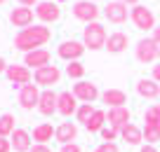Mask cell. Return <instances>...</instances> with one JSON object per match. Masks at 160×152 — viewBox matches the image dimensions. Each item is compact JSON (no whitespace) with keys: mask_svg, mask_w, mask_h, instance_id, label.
Here are the masks:
<instances>
[{"mask_svg":"<svg viewBox=\"0 0 160 152\" xmlns=\"http://www.w3.org/2000/svg\"><path fill=\"white\" fill-rule=\"evenodd\" d=\"M52 40V30L45 24L38 26H28V28L19 30V35L14 38V47L21 52H35V49H42V44H47Z\"/></svg>","mask_w":160,"mask_h":152,"instance_id":"1","label":"cell"},{"mask_svg":"<svg viewBox=\"0 0 160 152\" xmlns=\"http://www.w3.org/2000/svg\"><path fill=\"white\" fill-rule=\"evenodd\" d=\"M106 40H108L106 28L99 24V21L87 24L85 28H82V44H85V47H90V49H106Z\"/></svg>","mask_w":160,"mask_h":152,"instance_id":"2","label":"cell"},{"mask_svg":"<svg viewBox=\"0 0 160 152\" xmlns=\"http://www.w3.org/2000/svg\"><path fill=\"white\" fill-rule=\"evenodd\" d=\"M130 19L134 21V26H137L139 30H153V28H155V16H153V12H151L148 7H144V5H134V7H132Z\"/></svg>","mask_w":160,"mask_h":152,"instance_id":"3","label":"cell"},{"mask_svg":"<svg viewBox=\"0 0 160 152\" xmlns=\"http://www.w3.org/2000/svg\"><path fill=\"white\" fill-rule=\"evenodd\" d=\"M158 49H160V44L155 42L153 38H146V40H139V42H137L134 54H137V59H139L141 63H151V61L158 59Z\"/></svg>","mask_w":160,"mask_h":152,"instance_id":"4","label":"cell"},{"mask_svg":"<svg viewBox=\"0 0 160 152\" xmlns=\"http://www.w3.org/2000/svg\"><path fill=\"white\" fill-rule=\"evenodd\" d=\"M73 16L80 21H85V24H94L97 16H99V7L90 0H78L73 5Z\"/></svg>","mask_w":160,"mask_h":152,"instance_id":"5","label":"cell"},{"mask_svg":"<svg viewBox=\"0 0 160 152\" xmlns=\"http://www.w3.org/2000/svg\"><path fill=\"white\" fill-rule=\"evenodd\" d=\"M73 96L78 98V101H82V103H94L101 94H99V89H97L94 82H85V80H80V82L73 84Z\"/></svg>","mask_w":160,"mask_h":152,"instance_id":"6","label":"cell"},{"mask_svg":"<svg viewBox=\"0 0 160 152\" xmlns=\"http://www.w3.org/2000/svg\"><path fill=\"white\" fill-rule=\"evenodd\" d=\"M59 77H61V70L57 68V66H42V68H38L33 73V80H35V84L38 87H52V84H57L59 82Z\"/></svg>","mask_w":160,"mask_h":152,"instance_id":"7","label":"cell"},{"mask_svg":"<svg viewBox=\"0 0 160 152\" xmlns=\"http://www.w3.org/2000/svg\"><path fill=\"white\" fill-rule=\"evenodd\" d=\"M82 52H85V44L78 42V40H64V42L57 47V54L61 56V59H66L71 63V61H78L80 56H82Z\"/></svg>","mask_w":160,"mask_h":152,"instance_id":"8","label":"cell"},{"mask_svg":"<svg viewBox=\"0 0 160 152\" xmlns=\"http://www.w3.org/2000/svg\"><path fill=\"white\" fill-rule=\"evenodd\" d=\"M40 89H38V84H24L21 87V91H19V105L24 110H33V108H38V101H40Z\"/></svg>","mask_w":160,"mask_h":152,"instance_id":"9","label":"cell"},{"mask_svg":"<svg viewBox=\"0 0 160 152\" xmlns=\"http://www.w3.org/2000/svg\"><path fill=\"white\" fill-rule=\"evenodd\" d=\"M35 16H38L42 24H54V21L61 16V10H59L57 2L42 0V2H38V7H35Z\"/></svg>","mask_w":160,"mask_h":152,"instance_id":"10","label":"cell"},{"mask_svg":"<svg viewBox=\"0 0 160 152\" xmlns=\"http://www.w3.org/2000/svg\"><path fill=\"white\" fill-rule=\"evenodd\" d=\"M106 119H108V127H115L118 131H122V129L130 124L132 113L127 110V105H122V108H108V115H106Z\"/></svg>","mask_w":160,"mask_h":152,"instance_id":"11","label":"cell"},{"mask_svg":"<svg viewBox=\"0 0 160 152\" xmlns=\"http://www.w3.org/2000/svg\"><path fill=\"white\" fill-rule=\"evenodd\" d=\"M104 16L111 21V24H125L127 21V5L120 2V0H113L104 7Z\"/></svg>","mask_w":160,"mask_h":152,"instance_id":"12","label":"cell"},{"mask_svg":"<svg viewBox=\"0 0 160 152\" xmlns=\"http://www.w3.org/2000/svg\"><path fill=\"white\" fill-rule=\"evenodd\" d=\"M78 98L73 96V91H61L59 94V101H57V113L64 115V117H71V115L78 113Z\"/></svg>","mask_w":160,"mask_h":152,"instance_id":"13","label":"cell"},{"mask_svg":"<svg viewBox=\"0 0 160 152\" xmlns=\"http://www.w3.org/2000/svg\"><path fill=\"white\" fill-rule=\"evenodd\" d=\"M57 101H59V94H54L52 89H45L40 94V101H38V113L50 117V115L57 113Z\"/></svg>","mask_w":160,"mask_h":152,"instance_id":"14","label":"cell"},{"mask_svg":"<svg viewBox=\"0 0 160 152\" xmlns=\"http://www.w3.org/2000/svg\"><path fill=\"white\" fill-rule=\"evenodd\" d=\"M7 80L17 87H24V84H31V68L26 66H7Z\"/></svg>","mask_w":160,"mask_h":152,"instance_id":"15","label":"cell"},{"mask_svg":"<svg viewBox=\"0 0 160 152\" xmlns=\"http://www.w3.org/2000/svg\"><path fill=\"white\" fill-rule=\"evenodd\" d=\"M10 21L12 26H17V28H28L31 24H33V10L31 7H17V10L10 12Z\"/></svg>","mask_w":160,"mask_h":152,"instance_id":"16","label":"cell"},{"mask_svg":"<svg viewBox=\"0 0 160 152\" xmlns=\"http://www.w3.org/2000/svg\"><path fill=\"white\" fill-rule=\"evenodd\" d=\"M50 52L47 49H35V52H28V54L24 56V66L26 68H42V66H50Z\"/></svg>","mask_w":160,"mask_h":152,"instance_id":"17","label":"cell"},{"mask_svg":"<svg viewBox=\"0 0 160 152\" xmlns=\"http://www.w3.org/2000/svg\"><path fill=\"white\" fill-rule=\"evenodd\" d=\"M12 147H14V152H31V147H33V136H31L26 129H17V131L12 133Z\"/></svg>","mask_w":160,"mask_h":152,"instance_id":"18","label":"cell"},{"mask_svg":"<svg viewBox=\"0 0 160 152\" xmlns=\"http://www.w3.org/2000/svg\"><path fill=\"white\" fill-rule=\"evenodd\" d=\"M75 136H78V127H75L73 122H61L59 127H57V131H54V138L61 143V145H68V143H73Z\"/></svg>","mask_w":160,"mask_h":152,"instance_id":"19","label":"cell"},{"mask_svg":"<svg viewBox=\"0 0 160 152\" xmlns=\"http://www.w3.org/2000/svg\"><path fill=\"white\" fill-rule=\"evenodd\" d=\"M101 101H104L108 108H122V105L127 103V94L120 91V89H106V91L101 94Z\"/></svg>","mask_w":160,"mask_h":152,"instance_id":"20","label":"cell"},{"mask_svg":"<svg viewBox=\"0 0 160 152\" xmlns=\"http://www.w3.org/2000/svg\"><path fill=\"white\" fill-rule=\"evenodd\" d=\"M127 42H130V38L118 30V33H111L108 35V40H106V49H108L111 54H120V52L127 47Z\"/></svg>","mask_w":160,"mask_h":152,"instance_id":"21","label":"cell"},{"mask_svg":"<svg viewBox=\"0 0 160 152\" xmlns=\"http://www.w3.org/2000/svg\"><path fill=\"white\" fill-rule=\"evenodd\" d=\"M137 91H139V96L144 98H158L160 96V84L155 82V80H139L137 82Z\"/></svg>","mask_w":160,"mask_h":152,"instance_id":"22","label":"cell"},{"mask_svg":"<svg viewBox=\"0 0 160 152\" xmlns=\"http://www.w3.org/2000/svg\"><path fill=\"white\" fill-rule=\"evenodd\" d=\"M120 136H122V140H127L130 145H139L141 140H144V129H139L137 124H127L122 131H120Z\"/></svg>","mask_w":160,"mask_h":152,"instance_id":"23","label":"cell"},{"mask_svg":"<svg viewBox=\"0 0 160 152\" xmlns=\"http://www.w3.org/2000/svg\"><path fill=\"white\" fill-rule=\"evenodd\" d=\"M54 131H57V129H52V124L42 122V124H38V127L33 129V140H38L40 145H47V140H52Z\"/></svg>","mask_w":160,"mask_h":152,"instance_id":"24","label":"cell"},{"mask_svg":"<svg viewBox=\"0 0 160 152\" xmlns=\"http://www.w3.org/2000/svg\"><path fill=\"white\" fill-rule=\"evenodd\" d=\"M104 124H106V113H104V110H94V115L90 117V122H87L85 127H87L90 133H101Z\"/></svg>","mask_w":160,"mask_h":152,"instance_id":"25","label":"cell"},{"mask_svg":"<svg viewBox=\"0 0 160 152\" xmlns=\"http://www.w3.org/2000/svg\"><path fill=\"white\" fill-rule=\"evenodd\" d=\"M14 131H17V127H14V115L5 113L2 117H0V136L7 138V136H12Z\"/></svg>","mask_w":160,"mask_h":152,"instance_id":"26","label":"cell"},{"mask_svg":"<svg viewBox=\"0 0 160 152\" xmlns=\"http://www.w3.org/2000/svg\"><path fill=\"white\" fill-rule=\"evenodd\" d=\"M66 75H68L71 80H78L80 82V77L85 75V66L80 63V61H71V63L66 66Z\"/></svg>","mask_w":160,"mask_h":152,"instance_id":"27","label":"cell"},{"mask_svg":"<svg viewBox=\"0 0 160 152\" xmlns=\"http://www.w3.org/2000/svg\"><path fill=\"white\" fill-rule=\"evenodd\" d=\"M94 105L92 103H80V108H78V113H75V117H78V122H82V124H87L90 122V117L94 115Z\"/></svg>","mask_w":160,"mask_h":152,"instance_id":"28","label":"cell"},{"mask_svg":"<svg viewBox=\"0 0 160 152\" xmlns=\"http://www.w3.org/2000/svg\"><path fill=\"white\" fill-rule=\"evenodd\" d=\"M144 140H148V145L160 140V124H146L144 127Z\"/></svg>","mask_w":160,"mask_h":152,"instance_id":"29","label":"cell"},{"mask_svg":"<svg viewBox=\"0 0 160 152\" xmlns=\"http://www.w3.org/2000/svg\"><path fill=\"white\" fill-rule=\"evenodd\" d=\"M144 122L146 124H160V105H151V108H146Z\"/></svg>","mask_w":160,"mask_h":152,"instance_id":"30","label":"cell"},{"mask_svg":"<svg viewBox=\"0 0 160 152\" xmlns=\"http://www.w3.org/2000/svg\"><path fill=\"white\" fill-rule=\"evenodd\" d=\"M118 136H120V131L115 127H104V129H101V138H104V143H113Z\"/></svg>","mask_w":160,"mask_h":152,"instance_id":"31","label":"cell"},{"mask_svg":"<svg viewBox=\"0 0 160 152\" xmlns=\"http://www.w3.org/2000/svg\"><path fill=\"white\" fill-rule=\"evenodd\" d=\"M94 152H118V143H101Z\"/></svg>","mask_w":160,"mask_h":152,"instance_id":"32","label":"cell"},{"mask_svg":"<svg viewBox=\"0 0 160 152\" xmlns=\"http://www.w3.org/2000/svg\"><path fill=\"white\" fill-rule=\"evenodd\" d=\"M10 150H12V140L0 136V152H10Z\"/></svg>","mask_w":160,"mask_h":152,"instance_id":"33","label":"cell"},{"mask_svg":"<svg viewBox=\"0 0 160 152\" xmlns=\"http://www.w3.org/2000/svg\"><path fill=\"white\" fill-rule=\"evenodd\" d=\"M61 152H80L78 143H68V145H61Z\"/></svg>","mask_w":160,"mask_h":152,"instance_id":"34","label":"cell"},{"mask_svg":"<svg viewBox=\"0 0 160 152\" xmlns=\"http://www.w3.org/2000/svg\"><path fill=\"white\" fill-rule=\"evenodd\" d=\"M31 152H52V150H50L47 145H40V143H35V145L31 147Z\"/></svg>","mask_w":160,"mask_h":152,"instance_id":"35","label":"cell"},{"mask_svg":"<svg viewBox=\"0 0 160 152\" xmlns=\"http://www.w3.org/2000/svg\"><path fill=\"white\" fill-rule=\"evenodd\" d=\"M17 2H19V7H38V0H17Z\"/></svg>","mask_w":160,"mask_h":152,"instance_id":"36","label":"cell"},{"mask_svg":"<svg viewBox=\"0 0 160 152\" xmlns=\"http://www.w3.org/2000/svg\"><path fill=\"white\" fill-rule=\"evenodd\" d=\"M151 80L160 82V63H158V66H153V77H151Z\"/></svg>","mask_w":160,"mask_h":152,"instance_id":"37","label":"cell"},{"mask_svg":"<svg viewBox=\"0 0 160 152\" xmlns=\"http://www.w3.org/2000/svg\"><path fill=\"white\" fill-rule=\"evenodd\" d=\"M153 40L160 44V26H155V28H153Z\"/></svg>","mask_w":160,"mask_h":152,"instance_id":"38","label":"cell"},{"mask_svg":"<svg viewBox=\"0 0 160 152\" xmlns=\"http://www.w3.org/2000/svg\"><path fill=\"white\" fill-rule=\"evenodd\" d=\"M2 73H7V63H5V59L0 56V75H2Z\"/></svg>","mask_w":160,"mask_h":152,"instance_id":"39","label":"cell"},{"mask_svg":"<svg viewBox=\"0 0 160 152\" xmlns=\"http://www.w3.org/2000/svg\"><path fill=\"white\" fill-rule=\"evenodd\" d=\"M141 152H158V150H155L153 145H144V147H141Z\"/></svg>","mask_w":160,"mask_h":152,"instance_id":"40","label":"cell"},{"mask_svg":"<svg viewBox=\"0 0 160 152\" xmlns=\"http://www.w3.org/2000/svg\"><path fill=\"white\" fill-rule=\"evenodd\" d=\"M120 2H125V5H139V0H120Z\"/></svg>","mask_w":160,"mask_h":152,"instance_id":"41","label":"cell"},{"mask_svg":"<svg viewBox=\"0 0 160 152\" xmlns=\"http://www.w3.org/2000/svg\"><path fill=\"white\" fill-rule=\"evenodd\" d=\"M158 59H160V49H158Z\"/></svg>","mask_w":160,"mask_h":152,"instance_id":"42","label":"cell"},{"mask_svg":"<svg viewBox=\"0 0 160 152\" xmlns=\"http://www.w3.org/2000/svg\"><path fill=\"white\" fill-rule=\"evenodd\" d=\"M2 2H5V0H0V5H2Z\"/></svg>","mask_w":160,"mask_h":152,"instance_id":"43","label":"cell"},{"mask_svg":"<svg viewBox=\"0 0 160 152\" xmlns=\"http://www.w3.org/2000/svg\"><path fill=\"white\" fill-rule=\"evenodd\" d=\"M158 101H160V96H158Z\"/></svg>","mask_w":160,"mask_h":152,"instance_id":"44","label":"cell"}]
</instances>
